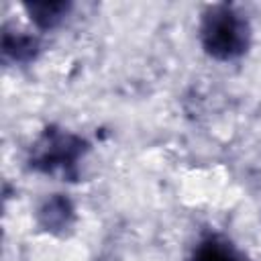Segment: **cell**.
Listing matches in <instances>:
<instances>
[{"label":"cell","mask_w":261,"mask_h":261,"mask_svg":"<svg viewBox=\"0 0 261 261\" xmlns=\"http://www.w3.org/2000/svg\"><path fill=\"white\" fill-rule=\"evenodd\" d=\"M198 41L210 59L222 63L237 61L251 49L253 27L247 14L234 4H208L198 20Z\"/></svg>","instance_id":"cell-1"},{"label":"cell","mask_w":261,"mask_h":261,"mask_svg":"<svg viewBox=\"0 0 261 261\" xmlns=\"http://www.w3.org/2000/svg\"><path fill=\"white\" fill-rule=\"evenodd\" d=\"M90 153V143L59 124H47L31 143L27 167L35 173L57 177L61 181H80L82 161Z\"/></svg>","instance_id":"cell-2"},{"label":"cell","mask_w":261,"mask_h":261,"mask_svg":"<svg viewBox=\"0 0 261 261\" xmlns=\"http://www.w3.org/2000/svg\"><path fill=\"white\" fill-rule=\"evenodd\" d=\"M37 228L55 239H67L77 224V212L73 202L65 194H51L35 210Z\"/></svg>","instance_id":"cell-3"},{"label":"cell","mask_w":261,"mask_h":261,"mask_svg":"<svg viewBox=\"0 0 261 261\" xmlns=\"http://www.w3.org/2000/svg\"><path fill=\"white\" fill-rule=\"evenodd\" d=\"M41 39L29 31L12 29L4 24L2 29V61L12 65H29L41 55Z\"/></svg>","instance_id":"cell-4"},{"label":"cell","mask_w":261,"mask_h":261,"mask_svg":"<svg viewBox=\"0 0 261 261\" xmlns=\"http://www.w3.org/2000/svg\"><path fill=\"white\" fill-rule=\"evenodd\" d=\"M188 261H251V259L245 257L234 247L232 241H228L226 237L214 232V234L202 237L194 245Z\"/></svg>","instance_id":"cell-5"},{"label":"cell","mask_w":261,"mask_h":261,"mask_svg":"<svg viewBox=\"0 0 261 261\" xmlns=\"http://www.w3.org/2000/svg\"><path fill=\"white\" fill-rule=\"evenodd\" d=\"M22 8L27 10L31 22L39 31H53L63 24L73 4L71 2H27Z\"/></svg>","instance_id":"cell-6"}]
</instances>
